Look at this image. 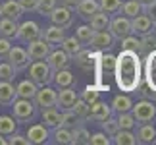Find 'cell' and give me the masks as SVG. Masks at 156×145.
I'll return each instance as SVG.
<instances>
[{
	"instance_id": "24",
	"label": "cell",
	"mask_w": 156,
	"mask_h": 145,
	"mask_svg": "<svg viewBox=\"0 0 156 145\" xmlns=\"http://www.w3.org/2000/svg\"><path fill=\"white\" fill-rule=\"evenodd\" d=\"M16 99H17V95H16L14 81H2L0 80V105L10 106Z\"/></svg>"
},
{
	"instance_id": "51",
	"label": "cell",
	"mask_w": 156,
	"mask_h": 145,
	"mask_svg": "<svg viewBox=\"0 0 156 145\" xmlns=\"http://www.w3.org/2000/svg\"><path fill=\"white\" fill-rule=\"evenodd\" d=\"M145 14L151 17L152 23H156V0H151L148 4H145Z\"/></svg>"
},
{
	"instance_id": "34",
	"label": "cell",
	"mask_w": 156,
	"mask_h": 145,
	"mask_svg": "<svg viewBox=\"0 0 156 145\" xmlns=\"http://www.w3.org/2000/svg\"><path fill=\"white\" fill-rule=\"evenodd\" d=\"M119 46H122V50H133L137 54H141V37H137V35L133 33H129L127 37H123V39H119Z\"/></svg>"
},
{
	"instance_id": "17",
	"label": "cell",
	"mask_w": 156,
	"mask_h": 145,
	"mask_svg": "<svg viewBox=\"0 0 156 145\" xmlns=\"http://www.w3.org/2000/svg\"><path fill=\"white\" fill-rule=\"evenodd\" d=\"M108 116H112V108L110 105H106L102 101H94L89 105V116L87 120H94V122H102Z\"/></svg>"
},
{
	"instance_id": "29",
	"label": "cell",
	"mask_w": 156,
	"mask_h": 145,
	"mask_svg": "<svg viewBox=\"0 0 156 145\" xmlns=\"http://www.w3.org/2000/svg\"><path fill=\"white\" fill-rule=\"evenodd\" d=\"M60 48H62V50H64L66 54H68L69 58H73L75 54H77V52H79L81 48H83V45L79 43V41H77L75 35H73V37H68V35H66L64 41L60 43Z\"/></svg>"
},
{
	"instance_id": "59",
	"label": "cell",
	"mask_w": 156,
	"mask_h": 145,
	"mask_svg": "<svg viewBox=\"0 0 156 145\" xmlns=\"http://www.w3.org/2000/svg\"><path fill=\"white\" fill-rule=\"evenodd\" d=\"M154 143H156V139H154Z\"/></svg>"
},
{
	"instance_id": "37",
	"label": "cell",
	"mask_w": 156,
	"mask_h": 145,
	"mask_svg": "<svg viewBox=\"0 0 156 145\" xmlns=\"http://www.w3.org/2000/svg\"><path fill=\"white\" fill-rule=\"evenodd\" d=\"M122 2L123 0H98V6H100V12H104L108 16H114V14H119Z\"/></svg>"
},
{
	"instance_id": "10",
	"label": "cell",
	"mask_w": 156,
	"mask_h": 145,
	"mask_svg": "<svg viewBox=\"0 0 156 145\" xmlns=\"http://www.w3.org/2000/svg\"><path fill=\"white\" fill-rule=\"evenodd\" d=\"M145 85L156 93V48L145 54V70H143Z\"/></svg>"
},
{
	"instance_id": "31",
	"label": "cell",
	"mask_w": 156,
	"mask_h": 145,
	"mask_svg": "<svg viewBox=\"0 0 156 145\" xmlns=\"http://www.w3.org/2000/svg\"><path fill=\"white\" fill-rule=\"evenodd\" d=\"M89 137H91V134L85 128V124L75 126L71 130V145H89Z\"/></svg>"
},
{
	"instance_id": "22",
	"label": "cell",
	"mask_w": 156,
	"mask_h": 145,
	"mask_svg": "<svg viewBox=\"0 0 156 145\" xmlns=\"http://www.w3.org/2000/svg\"><path fill=\"white\" fill-rule=\"evenodd\" d=\"M52 83H54V85H56L58 89L73 87V85H75V76L69 72V68L58 70V72H54V76H52Z\"/></svg>"
},
{
	"instance_id": "1",
	"label": "cell",
	"mask_w": 156,
	"mask_h": 145,
	"mask_svg": "<svg viewBox=\"0 0 156 145\" xmlns=\"http://www.w3.org/2000/svg\"><path fill=\"white\" fill-rule=\"evenodd\" d=\"M114 77L116 85L123 93H135L137 87L143 83V64L141 54L133 50H122L116 56V66H114Z\"/></svg>"
},
{
	"instance_id": "13",
	"label": "cell",
	"mask_w": 156,
	"mask_h": 145,
	"mask_svg": "<svg viewBox=\"0 0 156 145\" xmlns=\"http://www.w3.org/2000/svg\"><path fill=\"white\" fill-rule=\"evenodd\" d=\"M154 31V23L151 21V17L147 14H139L135 17H131V33L137 35V37H143V35H148Z\"/></svg>"
},
{
	"instance_id": "7",
	"label": "cell",
	"mask_w": 156,
	"mask_h": 145,
	"mask_svg": "<svg viewBox=\"0 0 156 145\" xmlns=\"http://www.w3.org/2000/svg\"><path fill=\"white\" fill-rule=\"evenodd\" d=\"M6 62H8L16 72H23V70H27L31 58H29V54H27V48L12 45V48L8 50V56H6Z\"/></svg>"
},
{
	"instance_id": "52",
	"label": "cell",
	"mask_w": 156,
	"mask_h": 145,
	"mask_svg": "<svg viewBox=\"0 0 156 145\" xmlns=\"http://www.w3.org/2000/svg\"><path fill=\"white\" fill-rule=\"evenodd\" d=\"M137 91L141 93V97L143 99H148V101H152V97H154V91H151V89H148L145 83H141L139 87H137Z\"/></svg>"
},
{
	"instance_id": "54",
	"label": "cell",
	"mask_w": 156,
	"mask_h": 145,
	"mask_svg": "<svg viewBox=\"0 0 156 145\" xmlns=\"http://www.w3.org/2000/svg\"><path fill=\"white\" fill-rule=\"evenodd\" d=\"M60 4H62V6H68V8H71V10L75 12V6L79 4V0H60Z\"/></svg>"
},
{
	"instance_id": "4",
	"label": "cell",
	"mask_w": 156,
	"mask_h": 145,
	"mask_svg": "<svg viewBox=\"0 0 156 145\" xmlns=\"http://www.w3.org/2000/svg\"><path fill=\"white\" fill-rule=\"evenodd\" d=\"M129 112L133 114L137 124H148L156 118V106H154V102L148 101V99H141V101L133 102V106H131Z\"/></svg>"
},
{
	"instance_id": "19",
	"label": "cell",
	"mask_w": 156,
	"mask_h": 145,
	"mask_svg": "<svg viewBox=\"0 0 156 145\" xmlns=\"http://www.w3.org/2000/svg\"><path fill=\"white\" fill-rule=\"evenodd\" d=\"M75 12H77V16H79L81 20L89 21L97 12H100L98 0H79V4L75 6Z\"/></svg>"
},
{
	"instance_id": "50",
	"label": "cell",
	"mask_w": 156,
	"mask_h": 145,
	"mask_svg": "<svg viewBox=\"0 0 156 145\" xmlns=\"http://www.w3.org/2000/svg\"><path fill=\"white\" fill-rule=\"evenodd\" d=\"M10 48H12V41L6 37H0V60H6Z\"/></svg>"
},
{
	"instance_id": "16",
	"label": "cell",
	"mask_w": 156,
	"mask_h": 145,
	"mask_svg": "<svg viewBox=\"0 0 156 145\" xmlns=\"http://www.w3.org/2000/svg\"><path fill=\"white\" fill-rule=\"evenodd\" d=\"M77 95L75 93V89L73 87H64V89H60V93L56 97V108L60 112L62 110H71V106H73V102L77 101Z\"/></svg>"
},
{
	"instance_id": "12",
	"label": "cell",
	"mask_w": 156,
	"mask_h": 145,
	"mask_svg": "<svg viewBox=\"0 0 156 145\" xmlns=\"http://www.w3.org/2000/svg\"><path fill=\"white\" fill-rule=\"evenodd\" d=\"M46 60V64L52 68V72H58V70H64V68H69V64H71V58L66 54L62 48H52V50L48 52V56L44 58Z\"/></svg>"
},
{
	"instance_id": "15",
	"label": "cell",
	"mask_w": 156,
	"mask_h": 145,
	"mask_svg": "<svg viewBox=\"0 0 156 145\" xmlns=\"http://www.w3.org/2000/svg\"><path fill=\"white\" fill-rule=\"evenodd\" d=\"M50 50H52V46L46 43L43 37H39V39H35V41L29 43L27 54H29V58H31V60H44L46 56H48Z\"/></svg>"
},
{
	"instance_id": "8",
	"label": "cell",
	"mask_w": 156,
	"mask_h": 145,
	"mask_svg": "<svg viewBox=\"0 0 156 145\" xmlns=\"http://www.w3.org/2000/svg\"><path fill=\"white\" fill-rule=\"evenodd\" d=\"M114 45H116V39L112 37V33L108 31V29H102V31H94L91 41H89V48L91 50H98V52H106L110 50V48H114Z\"/></svg>"
},
{
	"instance_id": "55",
	"label": "cell",
	"mask_w": 156,
	"mask_h": 145,
	"mask_svg": "<svg viewBox=\"0 0 156 145\" xmlns=\"http://www.w3.org/2000/svg\"><path fill=\"white\" fill-rule=\"evenodd\" d=\"M6 143H8V137H6V136H2V134H0V145H6Z\"/></svg>"
},
{
	"instance_id": "42",
	"label": "cell",
	"mask_w": 156,
	"mask_h": 145,
	"mask_svg": "<svg viewBox=\"0 0 156 145\" xmlns=\"http://www.w3.org/2000/svg\"><path fill=\"white\" fill-rule=\"evenodd\" d=\"M156 48V35L154 31L152 33H148V35H143L141 37V54H147V52H151Z\"/></svg>"
},
{
	"instance_id": "44",
	"label": "cell",
	"mask_w": 156,
	"mask_h": 145,
	"mask_svg": "<svg viewBox=\"0 0 156 145\" xmlns=\"http://www.w3.org/2000/svg\"><path fill=\"white\" fill-rule=\"evenodd\" d=\"M98 95H100V91H98L97 87H91V85H87L85 89H83V93H81V97H79V99H81V101H85L87 105H91V102L98 101Z\"/></svg>"
},
{
	"instance_id": "32",
	"label": "cell",
	"mask_w": 156,
	"mask_h": 145,
	"mask_svg": "<svg viewBox=\"0 0 156 145\" xmlns=\"http://www.w3.org/2000/svg\"><path fill=\"white\" fill-rule=\"evenodd\" d=\"M81 124H85V120H81L73 110H62V114H60V126L73 130L75 126H81Z\"/></svg>"
},
{
	"instance_id": "26",
	"label": "cell",
	"mask_w": 156,
	"mask_h": 145,
	"mask_svg": "<svg viewBox=\"0 0 156 145\" xmlns=\"http://www.w3.org/2000/svg\"><path fill=\"white\" fill-rule=\"evenodd\" d=\"M39 85L31 80H21L20 83L16 85V95L20 97V99H33L35 93H37Z\"/></svg>"
},
{
	"instance_id": "36",
	"label": "cell",
	"mask_w": 156,
	"mask_h": 145,
	"mask_svg": "<svg viewBox=\"0 0 156 145\" xmlns=\"http://www.w3.org/2000/svg\"><path fill=\"white\" fill-rule=\"evenodd\" d=\"M108 21H110V16L104 14V12H97V14L89 20V25H91L94 31H102V29H108Z\"/></svg>"
},
{
	"instance_id": "3",
	"label": "cell",
	"mask_w": 156,
	"mask_h": 145,
	"mask_svg": "<svg viewBox=\"0 0 156 145\" xmlns=\"http://www.w3.org/2000/svg\"><path fill=\"white\" fill-rule=\"evenodd\" d=\"M12 110H14V118L17 124H23V122H31L37 114V105H35L33 99H17L12 102Z\"/></svg>"
},
{
	"instance_id": "28",
	"label": "cell",
	"mask_w": 156,
	"mask_h": 145,
	"mask_svg": "<svg viewBox=\"0 0 156 145\" xmlns=\"http://www.w3.org/2000/svg\"><path fill=\"white\" fill-rule=\"evenodd\" d=\"M0 37H6V39L14 41L17 37V21L0 16Z\"/></svg>"
},
{
	"instance_id": "46",
	"label": "cell",
	"mask_w": 156,
	"mask_h": 145,
	"mask_svg": "<svg viewBox=\"0 0 156 145\" xmlns=\"http://www.w3.org/2000/svg\"><path fill=\"white\" fill-rule=\"evenodd\" d=\"M17 72L12 68V66L8 62H0V80L2 81H14Z\"/></svg>"
},
{
	"instance_id": "43",
	"label": "cell",
	"mask_w": 156,
	"mask_h": 145,
	"mask_svg": "<svg viewBox=\"0 0 156 145\" xmlns=\"http://www.w3.org/2000/svg\"><path fill=\"white\" fill-rule=\"evenodd\" d=\"M71 110H73V112L77 114V116L81 118V120H85V122H87V116H89V105H87L85 101H81L79 97H77V101L73 102Z\"/></svg>"
},
{
	"instance_id": "30",
	"label": "cell",
	"mask_w": 156,
	"mask_h": 145,
	"mask_svg": "<svg viewBox=\"0 0 156 145\" xmlns=\"http://www.w3.org/2000/svg\"><path fill=\"white\" fill-rule=\"evenodd\" d=\"M112 143H116V145H135L137 137L133 134V130H118L116 134L112 136Z\"/></svg>"
},
{
	"instance_id": "14",
	"label": "cell",
	"mask_w": 156,
	"mask_h": 145,
	"mask_svg": "<svg viewBox=\"0 0 156 145\" xmlns=\"http://www.w3.org/2000/svg\"><path fill=\"white\" fill-rule=\"evenodd\" d=\"M27 141L29 143H33V145H41V143H46L48 141V137H50V132L48 128H46L44 124H31L27 128Z\"/></svg>"
},
{
	"instance_id": "20",
	"label": "cell",
	"mask_w": 156,
	"mask_h": 145,
	"mask_svg": "<svg viewBox=\"0 0 156 145\" xmlns=\"http://www.w3.org/2000/svg\"><path fill=\"white\" fill-rule=\"evenodd\" d=\"M137 126H139L137 132H135L137 143H141V145H151V143H154V139H156V130H154L152 122H148V124H137Z\"/></svg>"
},
{
	"instance_id": "56",
	"label": "cell",
	"mask_w": 156,
	"mask_h": 145,
	"mask_svg": "<svg viewBox=\"0 0 156 145\" xmlns=\"http://www.w3.org/2000/svg\"><path fill=\"white\" fill-rule=\"evenodd\" d=\"M137 2H141V4H148L151 0H137Z\"/></svg>"
},
{
	"instance_id": "25",
	"label": "cell",
	"mask_w": 156,
	"mask_h": 145,
	"mask_svg": "<svg viewBox=\"0 0 156 145\" xmlns=\"http://www.w3.org/2000/svg\"><path fill=\"white\" fill-rule=\"evenodd\" d=\"M131 106H133V99L129 97V93L116 95V97L112 99V105H110L112 112H116V114H119V112H129Z\"/></svg>"
},
{
	"instance_id": "39",
	"label": "cell",
	"mask_w": 156,
	"mask_h": 145,
	"mask_svg": "<svg viewBox=\"0 0 156 145\" xmlns=\"http://www.w3.org/2000/svg\"><path fill=\"white\" fill-rule=\"evenodd\" d=\"M116 120H118L119 130H133L137 126V122H135V118H133L131 112H119L116 116Z\"/></svg>"
},
{
	"instance_id": "53",
	"label": "cell",
	"mask_w": 156,
	"mask_h": 145,
	"mask_svg": "<svg viewBox=\"0 0 156 145\" xmlns=\"http://www.w3.org/2000/svg\"><path fill=\"white\" fill-rule=\"evenodd\" d=\"M17 2L23 8V12H35V6H37V0H17Z\"/></svg>"
},
{
	"instance_id": "11",
	"label": "cell",
	"mask_w": 156,
	"mask_h": 145,
	"mask_svg": "<svg viewBox=\"0 0 156 145\" xmlns=\"http://www.w3.org/2000/svg\"><path fill=\"white\" fill-rule=\"evenodd\" d=\"M56 97H58L56 89H52L50 85H43L37 89L33 101L37 105V108H48V106H56Z\"/></svg>"
},
{
	"instance_id": "6",
	"label": "cell",
	"mask_w": 156,
	"mask_h": 145,
	"mask_svg": "<svg viewBox=\"0 0 156 145\" xmlns=\"http://www.w3.org/2000/svg\"><path fill=\"white\" fill-rule=\"evenodd\" d=\"M39 37H43V29H41V25H39L37 21L27 20V21L17 23V37L16 39H20L21 43L29 45L31 41L39 39Z\"/></svg>"
},
{
	"instance_id": "23",
	"label": "cell",
	"mask_w": 156,
	"mask_h": 145,
	"mask_svg": "<svg viewBox=\"0 0 156 145\" xmlns=\"http://www.w3.org/2000/svg\"><path fill=\"white\" fill-rule=\"evenodd\" d=\"M60 112L56 106H48V108H41V120L48 130H54L56 126H60Z\"/></svg>"
},
{
	"instance_id": "41",
	"label": "cell",
	"mask_w": 156,
	"mask_h": 145,
	"mask_svg": "<svg viewBox=\"0 0 156 145\" xmlns=\"http://www.w3.org/2000/svg\"><path fill=\"white\" fill-rule=\"evenodd\" d=\"M56 6H58V0H37L35 12H39L41 16H48Z\"/></svg>"
},
{
	"instance_id": "18",
	"label": "cell",
	"mask_w": 156,
	"mask_h": 145,
	"mask_svg": "<svg viewBox=\"0 0 156 145\" xmlns=\"http://www.w3.org/2000/svg\"><path fill=\"white\" fill-rule=\"evenodd\" d=\"M23 14H25V12H23V8L20 6L17 0H4V2L0 4V16L8 17V20L20 21Z\"/></svg>"
},
{
	"instance_id": "27",
	"label": "cell",
	"mask_w": 156,
	"mask_h": 145,
	"mask_svg": "<svg viewBox=\"0 0 156 145\" xmlns=\"http://www.w3.org/2000/svg\"><path fill=\"white\" fill-rule=\"evenodd\" d=\"M119 14L131 20V17H135V16H139V14H145V4L137 2V0H125V2H122Z\"/></svg>"
},
{
	"instance_id": "21",
	"label": "cell",
	"mask_w": 156,
	"mask_h": 145,
	"mask_svg": "<svg viewBox=\"0 0 156 145\" xmlns=\"http://www.w3.org/2000/svg\"><path fill=\"white\" fill-rule=\"evenodd\" d=\"M64 37H66V29L54 25V23H52V25H48V27L43 31V39H44L52 48H54V46H60V43L64 41Z\"/></svg>"
},
{
	"instance_id": "57",
	"label": "cell",
	"mask_w": 156,
	"mask_h": 145,
	"mask_svg": "<svg viewBox=\"0 0 156 145\" xmlns=\"http://www.w3.org/2000/svg\"><path fill=\"white\" fill-rule=\"evenodd\" d=\"M152 102H154V106H156V93H154V97H152Z\"/></svg>"
},
{
	"instance_id": "40",
	"label": "cell",
	"mask_w": 156,
	"mask_h": 145,
	"mask_svg": "<svg viewBox=\"0 0 156 145\" xmlns=\"http://www.w3.org/2000/svg\"><path fill=\"white\" fill-rule=\"evenodd\" d=\"M93 33H94V29H93L91 25H79V27L75 29V37H77V41H79L83 46L89 45V41H91Z\"/></svg>"
},
{
	"instance_id": "2",
	"label": "cell",
	"mask_w": 156,
	"mask_h": 145,
	"mask_svg": "<svg viewBox=\"0 0 156 145\" xmlns=\"http://www.w3.org/2000/svg\"><path fill=\"white\" fill-rule=\"evenodd\" d=\"M27 72H29V80L35 81L39 87L43 85H50L52 83V76L54 72L48 64H46V60H31L27 66Z\"/></svg>"
},
{
	"instance_id": "49",
	"label": "cell",
	"mask_w": 156,
	"mask_h": 145,
	"mask_svg": "<svg viewBox=\"0 0 156 145\" xmlns=\"http://www.w3.org/2000/svg\"><path fill=\"white\" fill-rule=\"evenodd\" d=\"M8 143L10 145H29L27 137L21 136V134H17V132H14L12 136H8Z\"/></svg>"
},
{
	"instance_id": "38",
	"label": "cell",
	"mask_w": 156,
	"mask_h": 145,
	"mask_svg": "<svg viewBox=\"0 0 156 145\" xmlns=\"http://www.w3.org/2000/svg\"><path fill=\"white\" fill-rule=\"evenodd\" d=\"M73 58H75V62L79 64L81 68H85V70H89V68L93 66V60H91V58H93V50H91L89 46H87V48H81V50L77 52Z\"/></svg>"
},
{
	"instance_id": "33",
	"label": "cell",
	"mask_w": 156,
	"mask_h": 145,
	"mask_svg": "<svg viewBox=\"0 0 156 145\" xmlns=\"http://www.w3.org/2000/svg\"><path fill=\"white\" fill-rule=\"evenodd\" d=\"M52 141L56 145H71V130L66 126H56L52 134Z\"/></svg>"
},
{
	"instance_id": "58",
	"label": "cell",
	"mask_w": 156,
	"mask_h": 145,
	"mask_svg": "<svg viewBox=\"0 0 156 145\" xmlns=\"http://www.w3.org/2000/svg\"><path fill=\"white\" fill-rule=\"evenodd\" d=\"M154 35H156V23H154Z\"/></svg>"
},
{
	"instance_id": "5",
	"label": "cell",
	"mask_w": 156,
	"mask_h": 145,
	"mask_svg": "<svg viewBox=\"0 0 156 145\" xmlns=\"http://www.w3.org/2000/svg\"><path fill=\"white\" fill-rule=\"evenodd\" d=\"M108 31L112 33V37L119 41L123 37H127L131 33V20L125 16H119V14H114L110 17V21H108Z\"/></svg>"
},
{
	"instance_id": "45",
	"label": "cell",
	"mask_w": 156,
	"mask_h": 145,
	"mask_svg": "<svg viewBox=\"0 0 156 145\" xmlns=\"http://www.w3.org/2000/svg\"><path fill=\"white\" fill-rule=\"evenodd\" d=\"M100 126H102V132H104L106 136H110V137L119 130L118 120H116V118H112V116H108L106 120H102V122H100Z\"/></svg>"
},
{
	"instance_id": "47",
	"label": "cell",
	"mask_w": 156,
	"mask_h": 145,
	"mask_svg": "<svg viewBox=\"0 0 156 145\" xmlns=\"http://www.w3.org/2000/svg\"><path fill=\"white\" fill-rule=\"evenodd\" d=\"M112 143V137L106 136L104 132H97L89 137V145H110Z\"/></svg>"
},
{
	"instance_id": "35",
	"label": "cell",
	"mask_w": 156,
	"mask_h": 145,
	"mask_svg": "<svg viewBox=\"0 0 156 145\" xmlns=\"http://www.w3.org/2000/svg\"><path fill=\"white\" fill-rule=\"evenodd\" d=\"M14 132H17V122L14 116H8V114H2L0 116V134L2 136H12Z\"/></svg>"
},
{
	"instance_id": "48",
	"label": "cell",
	"mask_w": 156,
	"mask_h": 145,
	"mask_svg": "<svg viewBox=\"0 0 156 145\" xmlns=\"http://www.w3.org/2000/svg\"><path fill=\"white\" fill-rule=\"evenodd\" d=\"M114 66H116V56H114V54H106V56L100 58V68H102V70L112 72Z\"/></svg>"
},
{
	"instance_id": "9",
	"label": "cell",
	"mask_w": 156,
	"mask_h": 145,
	"mask_svg": "<svg viewBox=\"0 0 156 145\" xmlns=\"http://www.w3.org/2000/svg\"><path fill=\"white\" fill-rule=\"evenodd\" d=\"M50 21L54 23V25H58V27H64V29H69L71 25H73V20H75V14H73V10L68 8V6H56L50 14Z\"/></svg>"
}]
</instances>
